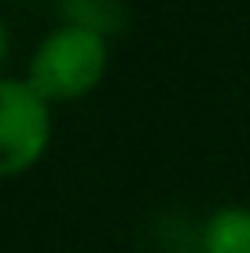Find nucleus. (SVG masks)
I'll return each instance as SVG.
<instances>
[{
    "instance_id": "f257e3e1",
    "label": "nucleus",
    "mask_w": 250,
    "mask_h": 253,
    "mask_svg": "<svg viewBox=\"0 0 250 253\" xmlns=\"http://www.w3.org/2000/svg\"><path fill=\"white\" fill-rule=\"evenodd\" d=\"M107 41L85 26H59L33 51L26 84L45 103H70L92 92L107 74Z\"/></svg>"
},
{
    "instance_id": "f03ea898",
    "label": "nucleus",
    "mask_w": 250,
    "mask_h": 253,
    "mask_svg": "<svg viewBox=\"0 0 250 253\" xmlns=\"http://www.w3.org/2000/svg\"><path fill=\"white\" fill-rule=\"evenodd\" d=\"M51 139L48 103L26 81L0 77V180L41 162Z\"/></svg>"
},
{
    "instance_id": "7ed1b4c3",
    "label": "nucleus",
    "mask_w": 250,
    "mask_h": 253,
    "mask_svg": "<svg viewBox=\"0 0 250 253\" xmlns=\"http://www.w3.org/2000/svg\"><path fill=\"white\" fill-rule=\"evenodd\" d=\"M202 253H250V209H217L202 224Z\"/></svg>"
},
{
    "instance_id": "20e7f679",
    "label": "nucleus",
    "mask_w": 250,
    "mask_h": 253,
    "mask_svg": "<svg viewBox=\"0 0 250 253\" xmlns=\"http://www.w3.org/2000/svg\"><path fill=\"white\" fill-rule=\"evenodd\" d=\"M4 59H7V26L0 22V66H4Z\"/></svg>"
}]
</instances>
